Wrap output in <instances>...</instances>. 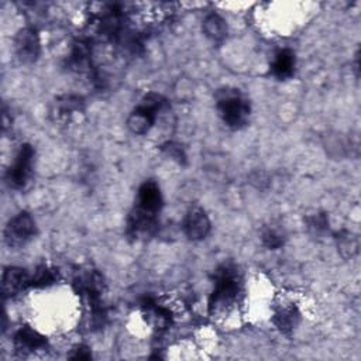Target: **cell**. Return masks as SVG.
<instances>
[{"label":"cell","mask_w":361,"mask_h":361,"mask_svg":"<svg viewBox=\"0 0 361 361\" xmlns=\"http://www.w3.org/2000/svg\"><path fill=\"white\" fill-rule=\"evenodd\" d=\"M162 151L169 155L172 159L178 161L179 164L183 162L186 159V155H185V151L180 148V145L175 144V142H166L162 145Z\"/></svg>","instance_id":"22"},{"label":"cell","mask_w":361,"mask_h":361,"mask_svg":"<svg viewBox=\"0 0 361 361\" xmlns=\"http://www.w3.org/2000/svg\"><path fill=\"white\" fill-rule=\"evenodd\" d=\"M14 51L20 62L34 63L41 54V41L34 27H24L14 37Z\"/></svg>","instance_id":"8"},{"label":"cell","mask_w":361,"mask_h":361,"mask_svg":"<svg viewBox=\"0 0 361 361\" xmlns=\"http://www.w3.org/2000/svg\"><path fill=\"white\" fill-rule=\"evenodd\" d=\"M285 234L275 226H267L261 233V241L268 250H279L285 244Z\"/></svg>","instance_id":"20"},{"label":"cell","mask_w":361,"mask_h":361,"mask_svg":"<svg viewBox=\"0 0 361 361\" xmlns=\"http://www.w3.org/2000/svg\"><path fill=\"white\" fill-rule=\"evenodd\" d=\"M272 322L282 333L290 334L300 322V312L293 303H282L275 309Z\"/></svg>","instance_id":"15"},{"label":"cell","mask_w":361,"mask_h":361,"mask_svg":"<svg viewBox=\"0 0 361 361\" xmlns=\"http://www.w3.org/2000/svg\"><path fill=\"white\" fill-rule=\"evenodd\" d=\"M213 290L209 298V313L213 317L228 314L240 302L243 293L241 275L235 265L223 264L214 271Z\"/></svg>","instance_id":"1"},{"label":"cell","mask_w":361,"mask_h":361,"mask_svg":"<svg viewBox=\"0 0 361 361\" xmlns=\"http://www.w3.org/2000/svg\"><path fill=\"white\" fill-rule=\"evenodd\" d=\"M31 286V275L20 267H7L1 278V292L4 298H14Z\"/></svg>","instance_id":"12"},{"label":"cell","mask_w":361,"mask_h":361,"mask_svg":"<svg viewBox=\"0 0 361 361\" xmlns=\"http://www.w3.org/2000/svg\"><path fill=\"white\" fill-rule=\"evenodd\" d=\"M336 244L343 258H353L358 252V238L348 230H341L336 234Z\"/></svg>","instance_id":"18"},{"label":"cell","mask_w":361,"mask_h":361,"mask_svg":"<svg viewBox=\"0 0 361 361\" xmlns=\"http://www.w3.org/2000/svg\"><path fill=\"white\" fill-rule=\"evenodd\" d=\"M35 162V148L31 144H23L16 154L14 161L6 172V182L11 189H24L32 176Z\"/></svg>","instance_id":"4"},{"label":"cell","mask_w":361,"mask_h":361,"mask_svg":"<svg viewBox=\"0 0 361 361\" xmlns=\"http://www.w3.org/2000/svg\"><path fill=\"white\" fill-rule=\"evenodd\" d=\"M158 224L159 212H154L138 204H134L127 217L126 233L134 241L147 240L157 233Z\"/></svg>","instance_id":"5"},{"label":"cell","mask_w":361,"mask_h":361,"mask_svg":"<svg viewBox=\"0 0 361 361\" xmlns=\"http://www.w3.org/2000/svg\"><path fill=\"white\" fill-rule=\"evenodd\" d=\"M216 110L221 121L230 130L244 128L251 116V103L244 93L235 87H223L216 92Z\"/></svg>","instance_id":"2"},{"label":"cell","mask_w":361,"mask_h":361,"mask_svg":"<svg viewBox=\"0 0 361 361\" xmlns=\"http://www.w3.org/2000/svg\"><path fill=\"white\" fill-rule=\"evenodd\" d=\"M135 204L149 209V210H155V212H161L162 204H164V199H162V193L159 189V185L155 180H144L137 192V200Z\"/></svg>","instance_id":"14"},{"label":"cell","mask_w":361,"mask_h":361,"mask_svg":"<svg viewBox=\"0 0 361 361\" xmlns=\"http://www.w3.org/2000/svg\"><path fill=\"white\" fill-rule=\"evenodd\" d=\"M58 278L59 275L55 268L42 264L34 271V275H31V286L45 288V286L54 285L58 281Z\"/></svg>","instance_id":"19"},{"label":"cell","mask_w":361,"mask_h":361,"mask_svg":"<svg viewBox=\"0 0 361 361\" xmlns=\"http://www.w3.org/2000/svg\"><path fill=\"white\" fill-rule=\"evenodd\" d=\"M142 314L145 316V320L152 326V329L158 333L166 330L172 322V316L169 309L165 306L157 303L152 299H145L141 303Z\"/></svg>","instance_id":"13"},{"label":"cell","mask_w":361,"mask_h":361,"mask_svg":"<svg viewBox=\"0 0 361 361\" xmlns=\"http://www.w3.org/2000/svg\"><path fill=\"white\" fill-rule=\"evenodd\" d=\"M169 110V102L159 93H147L127 117V127L135 135L148 134L159 114Z\"/></svg>","instance_id":"3"},{"label":"cell","mask_w":361,"mask_h":361,"mask_svg":"<svg viewBox=\"0 0 361 361\" xmlns=\"http://www.w3.org/2000/svg\"><path fill=\"white\" fill-rule=\"evenodd\" d=\"M37 234V226L28 212H20L11 217L4 228V241L10 248H21Z\"/></svg>","instance_id":"6"},{"label":"cell","mask_w":361,"mask_h":361,"mask_svg":"<svg viewBox=\"0 0 361 361\" xmlns=\"http://www.w3.org/2000/svg\"><path fill=\"white\" fill-rule=\"evenodd\" d=\"M75 351H76L75 354L69 355L71 358H75V360H78V358H79V360H87V358H90V357H92L90 350H89V348H86V347H78Z\"/></svg>","instance_id":"23"},{"label":"cell","mask_w":361,"mask_h":361,"mask_svg":"<svg viewBox=\"0 0 361 361\" xmlns=\"http://www.w3.org/2000/svg\"><path fill=\"white\" fill-rule=\"evenodd\" d=\"M306 227L313 235H322L329 230V217L323 212L313 213L306 217Z\"/></svg>","instance_id":"21"},{"label":"cell","mask_w":361,"mask_h":361,"mask_svg":"<svg viewBox=\"0 0 361 361\" xmlns=\"http://www.w3.org/2000/svg\"><path fill=\"white\" fill-rule=\"evenodd\" d=\"M295 66H296L295 54L290 49L285 48L275 54L274 61L271 63V72L275 78L285 80L293 75Z\"/></svg>","instance_id":"16"},{"label":"cell","mask_w":361,"mask_h":361,"mask_svg":"<svg viewBox=\"0 0 361 361\" xmlns=\"http://www.w3.org/2000/svg\"><path fill=\"white\" fill-rule=\"evenodd\" d=\"M13 344L16 351L21 355L32 354V353L45 350L48 347L47 338L30 326H21L14 333Z\"/></svg>","instance_id":"11"},{"label":"cell","mask_w":361,"mask_h":361,"mask_svg":"<svg viewBox=\"0 0 361 361\" xmlns=\"http://www.w3.org/2000/svg\"><path fill=\"white\" fill-rule=\"evenodd\" d=\"M66 66L69 71L79 75H87L89 78L94 75L99 66L94 63L93 47L89 39L79 38L72 44L66 59Z\"/></svg>","instance_id":"7"},{"label":"cell","mask_w":361,"mask_h":361,"mask_svg":"<svg viewBox=\"0 0 361 361\" xmlns=\"http://www.w3.org/2000/svg\"><path fill=\"white\" fill-rule=\"evenodd\" d=\"M202 30L212 42H223L227 37V24L217 13H209L203 18Z\"/></svg>","instance_id":"17"},{"label":"cell","mask_w":361,"mask_h":361,"mask_svg":"<svg viewBox=\"0 0 361 361\" xmlns=\"http://www.w3.org/2000/svg\"><path fill=\"white\" fill-rule=\"evenodd\" d=\"M85 100L79 94H61L58 96L51 106V117L55 123L68 124L75 116L83 113Z\"/></svg>","instance_id":"9"},{"label":"cell","mask_w":361,"mask_h":361,"mask_svg":"<svg viewBox=\"0 0 361 361\" xmlns=\"http://www.w3.org/2000/svg\"><path fill=\"white\" fill-rule=\"evenodd\" d=\"M182 228L189 240L202 241L209 235L212 223L206 212L202 207L195 206L188 210L182 223Z\"/></svg>","instance_id":"10"}]
</instances>
